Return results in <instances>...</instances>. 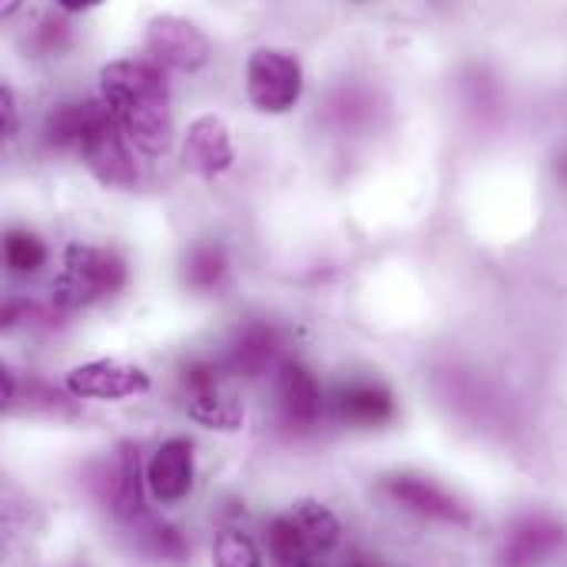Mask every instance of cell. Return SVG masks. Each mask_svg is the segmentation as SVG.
<instances>
[{"mask_svg":"<svg viewBox=\"0 0 567 567\" xmlns=\"http://www.w3.org/2000/svg\"><path fill=\"white\" fill-rule=\"evenodd\" d=\"M226 276V252L216 243H199L186 256V282L196 292H209L223 282Z\"/></svg>","mask_w":567,"mask_h":567,"instance_id":"cell-18","label":"cell"},{"mask_svg":"<svg viewBox=\"0 0 567 567\" xmlns=\"http://www.w3.org/2000/svg\"><path fill=\"white\" fill-rule=\"evenodd\" d=\"M86 116H90V100L83 103H60L47 113L43 123V140L53 150H66V146H80V136L86 130Z\"/></svg>","mask_w":567,"mask_h":567,"instance_id":"cell-17","label":"cell"},{"mask_svg":"<svg viewBox=\"0 0 567 567\" xmlns=\"http://www.w3.org/2000/svg\"><path fill=\"white\" fill-rule=\"evenodd\" d=\"M558 169H561V179H565V183H567V153H565V156H561V166H558Z\"/></svg>","mask_w":567,"mask_h":567,"instance_id":"cell-26","label":"cell"},{"mask_svg":"<svg viewBox=\"0 0 567 567\" xmlns=\"http://www.w3.org/2000/svg\"><path fill=\"white\" fill-rule=\"evenodd\" d=\"M213 567H262V555L246 532L223 528L213 542Z\"/></svg>","mask_w":567,"mask_h":567,"instance_id":"cell-19","label":"cell"},{"mask_svg":"<svg viewBox=\"0 0 567 567\" xmlns=\"http://www.w3.org/2000/svg\"><path fill=\"white\" fill-rule=\"evenodd\" d=\"M385 495L399 505H405L409 512L422 515V518H432V522H442V525H468V508L452 495L445 492L442 485L429 482V478H419V475H392L382 482Z\"/></svg>","mask_w":567,"mask_h":567,"instance_id":"cell-8","label":"cell"},{"mask_svg":"<svg viewBox=\"0 0 567 567\" xmlns=\"http://www.w3.org/2000/svg\"><path fill=\"white\" fill-rule=\"evenodd\" d=\"M20 126V113H17V100H13V90L7 83H0V133L3 136H13Z\"/></svg>","mask_w":567,"mask_h":567,"instance_id":"cell-23","label":"cell"},{"mask_svg":"<svg viewBox=\"0 0 567 567\" xmlns=\"http://www.w3.org/2000/svg\"><path fill=\"white\" fill-rule=\"evenodd\" d=\"M349 567H375V565H369V561H352Z\"/></svg>","mask_w":567,"mask_h":567,"instance_id":"cell-27","label":"cell"},{"mask_svg":"<svg viewBox=\"0 0 567 567\" xmlns=\"http://www.w3.org/2000/svg\"><path fill=\"white\" fill-rule=\"evenodd\" d=\"M126 143L130 140L123 136V130L113 120V113L106 110V103L90 100L86 130H83L76 150H80V156H83V163L96 183H103L110 189H130L136 183V166H133Z\"/></svg>","mask_w":567,"mask_h":567,"instance_id":"cell-4","label":"cell"},{"mask_svg":"<svg viewBox=\"0 0 567 567\" xmlns=\"http://www.w3.org/2000/svg\"><path fill=\"white\" fill-rule=\"evenodd\" d=\"M266 538H269V555L279 561V567L312 565L316 558H326L339 545L342 525L326 505L299 502L269 522Z\"/></svg>","mask_w":567,"mask_h":567,"instance_id":"cell-3","label":"cell"},{"mask_svg":"<svg viewBox=\"0 0 567 567\" xmlns=\"http://www.w3.org/2000/svg\"><path fill=\"white\" fill-rule=\"evenodd\" d=\"M279 346H282V339H279V329L276 326H269V322H249V326H243L233 336V342L226 349L223 369L233 372V375H239V379H256V375H262L272 365Z\"/></svg>","mask_w":567,"mask_h":567,"instance_id":"cell-14","label":"cell"},{"mask_svg":"<svg viewBox=\"0 0 567 567\" xmlns=\"http://www.w3.org/2000/svg\"><path fill=\"white\" fill-rule=\"evenodd\" d=\"M103 103L123 136L146 156H163L173 143V110L163 66L153 60L123 56L100 70Z\"/></svg>","mask_w":567,"mask_h":567,"instance_id":"cell-1","label":"cell"},{"mask_svg":"<svg viewBox=\"0 0 567 567\" xmlns=\"http://www.w3.org/2000/svg\"><path fill=\"white\" fill-rule=\"evenodd\" d=\"M123 282H126V262L113 249L70 243L63 249V272L53 279V306L73 312L103 296L120 292Z\"/></svg>","mask_w":567,"mask_h":567,"instance_id":"cell-2","label":"cell"},{"mask_svg":"<svg viewBox=\"0 0 567 567\" xmlns=\"http://www.w3.org/2000/svg\"><path fill=\"white\" fill-rule=\"evenodd\" d=\"M249 103L262 113H289L302 96V63L296 53L279 47H259L246 63Z\"/></svg>","mask_w":567,"mask_h":567,"instance_id":"cell-5","label":"cell"},{"mask_svg":"<svg viewBox=\"0 0 567 567\" xmlns=\"http://www.w3.org/2000/svg\"><path fill=\"white\" fill-rule=\"evenodd\" d=\"M339 415L349 425H362V429H379L395 415V402L392 392L379 382H349L339 389Z\"/></svg>","mask_w":567,"mask_h":567,"instance_id":"cell-15","label":"cell"},{"mask_svg":"<svg viewBox=\"0 0 567 567\" xmlns=\"http://www.w3.org/2000/svg\"><path fill=\"white\" fill-rule=\"evenodd\" d=\"M567 542V528L548 515H528L522 518L505 545H502V567H542L555 558Z\"/></svg>","mask_w":567,"mask_h":567,"instance_id":"cell-9","label":"cell"},{"mask_svg":"<svg viewBox=\"0 0 567 567\" xmlns=\"http://www.w3.org/2000/svg\"><path fill=\"white\" fill-rule=\"evenodd\" d=\"M146 488L159 505H176L193 488V442L169 439L163 442L146 465Z\"/></svg>","mask_w":567,"mask_h":567,"instance_id":"cell-13","label":"cell"},{"mask_svg":"<svg viewBox=\"0 0 567 567\" xmlns=\"http://www.w3.org/2000/svg\"><path fill=\"white\" fill-rule=\"evenodd\" d=\"M66 389L76 399H96V402H116V399H136L150 392V375L136 365L116 362V359H96L86 365L70 369Z\"/></svg>","mask_w":567,"mask_h":567,"instance_id":"cell-7","label":"cell"},{"mask_svg":"<svg viewBox=\"0 0 567 567\" xmlns=\"http://www.w3.org/2000/svg\"><path fill=\"white\" fill-rule=\"evenodd\" d=\"M286 567H316V565H286Z\"/></svg>","mask_w":567,"mask_h":567,"instance_id":"cell-28","label":"cell"},{"mask_svg":"<svg viewBox=\"0 0 567 567\" xmlns=\"http://www.w3.org/2000/svg\"><path fill=\"white\" fill-rule=\"evenodd\" d=\"M183 163L189 173H196L203 179H216L219 173H226L233 166L229 126L213 113L193 120L186 130V140H183Z\"/></svg>","mask_w":567,"mask_h":567,"instance_id":"cell-11","label":"cell"},{"mask_svg":"<svg viewBox=\"0 0 567 567\" xmlns=\"http://www.w3.org/2000/svg\"><path fill=\"white\" fill-rule=\"evenodd\" d=\"M189 419L193 422H199V425H206V429H219V432H236V429H243V422H246V409H243V402L236 399V395H226L223 389H213V392H206V395H193L189 399Z\"/></svg>","mask_w":567,"mask_h":567,"instance_id":"cell-16","label":"cell"},{"mask_svg":"<svg viewBox=\"0 0 567 567\" xmlns=\"http://www.w3.org/2000/svg\"><path fill=\"white\" fill-rule=\"evenodd\" d=\"M140 542H143V551L156 561H179L186 555V542L166 522H146L140 528Z\"/></svg>","mask_w":567,"mask_h":567,"instance_id":"cell-21","label":"cell"},{"mask_svg":"<svg viewBox=\"0 0 567 567\" xmlns=\"http://www.w3.org/2000/svg\"><path fill=\"white\" fill-rule=\"evenodd\" d=\"M3 262H7V269H13L20 276L37 272L47 262V246L27 229H10L3 236Z\"/></svg>","mask_w":567,"mask_h":567,"instance_id":"cell-20","label":"cell"},{"mask_svg":"<svg viewBox=\"0 0 567 567\" xmlns=\"http://www.w3.org/2000/svg\"><path fill=\"white\" fill-rule=\"evenodd\" d=\"M63 40H66V23H63V20H56V17L40 20V30L33 33V43H37L40 50L53 53V50L63 47Z\"/></svg>","mask_w":567,"mask_h":567,"instance_id":"cell-22","label":"cell"},{"mask_svg":"<svg viewBox=\"0 0 567 567\" xmlns=\"http://www.w3.org/2000/svg\"><path fill=\"white\" fill-rule=\"evenodd\" d=\"M276 402L289 429H312L322 415V389L316 375L296 359L282 362L276 372Z\"/></svg>","mask_w":567,"mask_h":567,"instance_id":"cell-12","label":"cell"},{"mask_svg":"<svg viewBox=\"0 0 567 567\" xmlns=\"http://www.w3.org/2000/svg\"><path fill=\"white\" fill-rule=\"evenodd\" d=\"M0 402H3V405L13 402V372H10V369L0 372Z\"/></svg>","mask_w":567,"mask_h":567,"instance_id":"cell-24","label":"cell"},{"mask_svg":"<svg viewBox=\"0 0 567 567\" xmlns=\"http://www.w3.org/2000/svg\"><path fill=\"white\" fill-rule=\"evenodd\" d=\"M146 53L156 66L193 73L209 60V37L186 17L156 13L146 23Z\"/></svg>","mask_w":567,"mask_h":567,"instance_id":"cell-6","label":"cell"},{"mask_svg":"<svg viewBox=\"0 0 567 567\" xmlns=\"http://www.w3.org/2000/svg\"><path fill=\"white\" fill-rule=\"evenodd\" d=\"M86 7H93L90 0H60V10H66V13H76V10H86Z\"/></svg>","mask_w":567,"mask_h":567,"instance_id":"cell-25","label":"cell"},{"mask_svg":"<svg viewBox=\"0 0 567 567\" xmlns=\"http://www.w3.org/2000/svg\"><path fill=\"white\" fill-rule=\"evenodd\" d=\"M103 502L113 508L116 518L123 522H140L143 518V488H146V475L140 465V449L133 442H123L116 449L113 465H103Z\"/></svg>","mask_w":567,"mask_h":567,"instance_id":"cell-10","label":"cell"}]
</instances>
